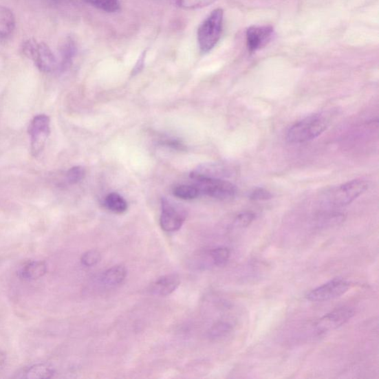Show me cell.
<instances>
[{
    "mask_svg": "<svg viewBox=\"0 0 379 379\" xmlns=\"http://www.w3.org/2000/svg\"><path fill=\"white\" fill-rule=\"evenodd\" d=\"M223 17V10L215 9L199 27L197 41L202 54L209 53L219 41L222 33Z\"/></svg>",
    "mask_w": 379,
    "mask_h": 379,
    "instance_id": "obj_1",
    "label": "cell"
},
{
    "mask_svg": "<svg viewBox=\"0 0 379 379\" xmlns=\"http://www.w3.org/2000/svg\"><path fill=\"white\" fill-rule=\"evenodd\" d=\"M327 127L328 122L323 115L310 116L290 129L287 140L295 144L313 140L324 133Z\"/></svg>",
    "mask_w": 379,
    "mask_h": 379,
    "instance_id": "obj_2",
    "label": "cell"
},
{
    "mask_svg": "<svg viewBox=\"0 0 379 379\" xmlns=\"http://www.w3.org/2000/svg\"><path fill=\"white\" fill-rule=\"evenodd\" d=\"M368 187V182L362 180L348 182L330 191L327 195V200L330 205L343 207L360 197Z\"/></svg>",
    "mask_w": 379,
    "mask_h": 379,
    "instance_id": "obj_3",
    "label": "cell"
},
{
    "mask_svg": "<svg viewBox=\"0 0 379 379\" xmlns=\"http://www.w3.org/2000/svg\"><path fill=\"white\" fill-rule=\"evenodd\" d=\"M195 186L200 194L218 199H229L235 197L237 188L235 184L218 178L194 177Z\"/></svg>",
    "mask_w": 379,
    "mask_h": 379,
    "instance_id": "obj_4",
    "label": "cell"
},
{
    "mask_svg": "<svg viewBox=\"0 0 379 379\" xmlns=\"http://www.w3.org/2000/svg\"><path fill=\"white\" fill-rule=\"evenodd\" d=\"M351 288V283L343 279H334L326 284L310 291L306 295L310 302L323 303L345 294Z\"/></svg>",
    "mask_w": 379,
    "mask_h": 379,
    "instance_id": "obj_5",
    "label": "cell"
},
{
    "mask_svg": "<svg viewBox=\"0 0 379 379\" xmlns=\"http://www.w3.org/2000/svg\"><path fill=\"white\" fill-rule=\"evenodd\" d=\"M28 133L32 137V153L36 157L44 147L50 134V119L46 115H39L29 125Z\"/></svg>",
    "mask_w": 379,
    "mask_h": 379,
    "instance_id": "obj_6",
    "label": "cell"
},
{
    "mask_svg": "<svg viewBox=\"0 0 379 379\" xmlns=\"http://www.w3.org/2000/svg\"><path fill=\"white\" fill-rule=\"evenodd\" d=\"M184 220L186 215L180 207L166 199H162L160 217L162 230L169 232L177 231L182 228Z\"/></svg>",
    "mask_w": 379,
    "mask_h": 379,
    "instance_id": "obj_7",
    "label": "cell"
},
{
    "mask_svg": "<svg viewBox=\"0 0 379 379\" xmlns=\"http://www.w3.org/2000/svg\"><path fill=\"white\" fill-rule=\"evenodd\" d=\"M354 315L355 311L351 307L337 308L321 318L316 324V328L319 333H325L346 324Z\"/></svg>",
    "mask_w": 379,
    "mask_h": 379,
    "instance_id": "obj_8",
    "label": "cell"
},
{
    "mask_svg": "<svg viewBox=\"0 0 379 379\" xmlns=\"http://www.w3.org/2000/svg\"><path fill=\"white\" fill-rule=\"evenodd\" d=\"M274 29L271 25H252L246 32L248 50L255 53L265 47L273 39Z\"/></svg>",
    "mask_w": 379,
    "mask_h": 379,
    "instance_id": "obj_9",
    "label": "cell"
},
{
    "mask_svg": "<svg viewBox=\"0 0 379 379\" xmlns=\"http://www.w3.org/2000/svg\"><path fill=\"white\" fill-rule=\"evenodd\" d=\"M29 59H32L38 69L43 72L50 73L59 67V62L55 54L50 46L44 43H36Z\"/></svg>",
    "mask_w": 379,
    "mask_h": 379,
    "instance_id": "obj_10",
    "label": "cell"
},
{
    "mask_svg": "<svg viewBox=\"0 0 379 379\" xmlns=\"http://www.w3.org/2000/svg\"><path fill=\"white\" fill-rule=\"evenodd\" d=\"M180 284L177 275L170 274L162 277L155 281L150 288L151 293L155 296H166L176 290Z\"/></svg>",
    "mask_w": 379,
    "mask_h": 379,
    "instance_id": "obj_11",
    "label": "cell"
},
{
    "mask_svg": "<svg viewBox=\"0 0 379 379\" xmlns=\"http://www.w3.org/2000/svg\"><path fill=\"white\" fill-rule=\"evenodd\" d=\"M16 18L11 9L0 6V39L11 36L15 30Z\"/></svg>",
    "mask_w": 379,
    "mask_h": 379,
    "instance_id": "obj_12",
    "label": "cell"
},
{
    "mask_svg": "<svg viewBox=\"0 0 379 379\" xmlns=\"http://www.w3.org/2000/svg\"><path fill=\"white\" fill-rule=\"evenodd\" d=\"M126 276H127V270L122 266H116L106 270L101 280L105 286L114 287L121 284Z\"/></svg>",
    "mask_w": 379,
    "mask_h": 379,
    "instance_id": "obj_13",
    "label": "cell"
},
{
    "mask_svg": "<svg viewBox=\"0 0 379 379\" xmlns=\"http://www.w3.org/2000/svg\"><path fill=\"white\" fill-rule=\"evenodd\" d=\"M47 271V267L43 261H32L26 265L22 270V277L25 279L34 280L43 277Z\"/></svg>",
    "mask_w": 379,
    "mask_h": 379,
    "instance_id": "obj_14",
    "label": "cell"
},
{
    "mask_svg": "<svg viewBox=\"0 0 379 379\" xmlns=\"http://www.w3.org/2000/svg\"><path fill=\"white\" fill-rule=\"evenodd\" d=\"M107 208L115 213H123L128 209V203L118 193L109 194L105 199Z\"/></svg>",
    "mask_w": 379,
    "mask_h": 379,
    "instance_id": "obj_15",
    "label": "cell"
},
{
    "mask_svg": "<svg viewBox=\"0 0 379 379\" xmlns=\"http://www.w3.org/2000/svg\"><path fill=\"white\" fill-rule=\"evenodd\" d=\"M85 1L107 13L118 12L120 9L118 0H85Z\"/></svg>",
    "mask_w": 379,
    "mask_h": 379,
    "instance_id": "obj_16",
    "label": "cell"
},
{
    "mask_svg": "<svg viewBox=\"0 0 379 379\" xmlns=\"http://www.w3.org/2000/svg\"><path fill=\"white\" fill-rule=\"evenodd\" d=\"M213 264L220 267L225 266L230 257V251L228 248L219 247L213 249L209 252Z\"/></svg>",
    "mask_w": 379,
    "mask_h": 379,
    "instance_id": "obj_17",
    "label": "cell"
},
{
    "mask_svg": "<svg viewBox=\"0 0 379 379\" xmlns=\"http://www.w3.org/2000/svg\"><path fill=\"white\" fill-rule=\"evenodd\" d=\"M25 375L28 378H48L52 377L54 371L47 365H37L29 368Z\"/></svg>",
    "mask_w": 379,
    "mask_h": 379,
    "instance_id": "obj_18",
    "label": "cell"
},
{
    "mask_svg": "<svg viewBox=\"0 0 379 379\" xmlns=\"http://www.w3.org/2000/svg\"><path fill=\"white\" fill-rule=\"evenodd\" d=\"M174 196L184 199L191 200L197 198L199 191L195 186H180L173 190Z\"/></svg>",
    "mask_w": 379,
    "mask_h": 379,
    "instance_id": "obj_19",
    "label": "cell"
},
{
    "mask_svg": "<svg viewBox=\"0 0 379 379\" xmlns=\"http://www.w3.org/2000/svg\"><path fill=\"white\" fill-rule=\"evenodd\" d=\"M216 1L217 0H175L177 6L188 10L206 8Z\"/></svg>",
    "mask_w": 379,
    "mask_h": 379,
    "instance_id": "obj_20",
    "label": "cell"
},
{
    "mask_svg": "<svg viewBox=\"0 0 379 379\" xmlns=\"http://www.w3.org/2000/svg\"><path fill=\"white\" fill-rule=\"evenodd\" d=\"M76 53V47L72 41H67L63 47L62 61L61 67H65L69 65Z\"/></svg>",
    "mask_w": 379,
    "mask_h": 379,
    "instance_id": "obj_21",
    "label": "cell"
},
{
    "mask_svg": "<svg viewBox=\"0 0 379 379\" xmlns=\"http://www.w3.org/2000/svg\"><path fill=\"white\" fill-rule=\"evenodd\" d=\"M232 326L228 323H219L213 326L210 332L212 338L224 337L231 332Z\"/></svg>",
    "mask_w": 379,
    "mask_h": 379,
    "instance_id": "obj_22",
    "label": "cell"
},
{
    "mask_svg": "<svg viewBox=\"0 0 379 379\" xmlns=\"http://www.w3.org/2000/svg\"><path fill=\"white\" fill-rule=\"evenodd\" d=\"M85 171L81 166H75L67 171V180L70 184H74L80 182L85 177Z\"/></svg>",
    "mask_w": 379,
    "mask_h": 379,
    "instance_id": "obj_23",
    "label": "cell"
},
{
    "mask_svg": "<svg viewBox=\"0 0 379 379\" xmlns=\"http://www.w3.org/2000/svg\"><path fill=\"white\" fill-rule=\"evenodd\" d=\"M101 255L97 250L87 251L82 257L81 261L83 266L92 267L100 261Z\"/></svg>",
    "mask_w": 379,
    "mask_h": 379,
    "instance_id": "obj_24",
    "label": "cell"
},
{
    "mask_svg": "<svg viewBox=\"0 0 379 379\" xmlns=\"http://www.w3.org/2000/svg\"><path fill=\"white\" fill-rule=\"evenodd\" d=\"M256 218L252 212H244L240 213L235 220V225L241 228L248 227Z\"/></svg>",
    "mask_w": 379,
    "mask_h": 379,
    "instance_id": "obj_25",
    "label": "cell"
},
{
    "mask_svg": "<svg viewBox=\"0 0 379 379\" xmlns=\"http://www.w3.org/2000/svg\"><path fill=\"white\" fill-rule=\"evenodd\" d=\"M250 198L256 201L268 200L272 198V194L264 188H257L251 193Z\"/></svg>",
    "mask_w": 379,
    "mask_h": 379,
    "instance_id": "obj_26",
    "label": "cell"
},
{
    "mask_svg": "<svg viewBox=\"0 0 379 379\" xmlns=\"http://www.w3.org/2000/svg\"><path fill=\"white\" fill-rule=\"evenodd\" d=\"M145 56H147V52L144 51L140 56L138 63H136L132 72V75H137L143 69Z\"/></svg>",
    "mask_w": 379,
    "mask_h": 379,
    "instance_id": "obj_27",
    "label": "cell"
},
{
    "mask_svg": "<svg viewBox=\"0 0 379 379\" xmlns=\"http://www.w3.org/2000/svg\"><path fill=\"white\" fill-rule=\"evenodd\" d=\"M162 144H164L165 147H171L176 150L184 151L186 149V147H184L182 142L175 140H166Z\"/></svg>",
    "mask_w": 379,
    "mask_h": 379,
    "instance_id": "obj_28",
    "label": "cell"
},
{
    "mask_svg": "<svg viewBox=\"0 0 379 379\" xmlns=\"http://www.w3.org/2000/svg\"><path fill=\"white\" fill-rule=\"evenodd\" d=\"M5 361H6L5 355L2 352H0V366H2L4 364Z\"/></svg>",
    "mask_w": 379,
    "mask_h": 379,
    "instance_id": "obj_29",
    "label": "cell"
}]
</instances>
